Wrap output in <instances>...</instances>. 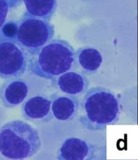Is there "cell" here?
Wrapping results in <instances>:
<instances>
[{"instance_id": "6da1fadb", "label": "cell", "mask_w": 138, "mask_h": 160, "mask_svg": "<svg viewBox=\"0 0 138 160\" xmlns=\"http://www.w3.org/2000/svg\"><path fill=\"white\" fill-rule=\"evenodd\" d=\"M79 123L90 131H99L116 123L122 112L118 96L103 87L88 88L79 103Z\"/></svg>"}, {"instance_id": "7a4b0ae2", "label": "cell", "mask_w": 138, "mask_h": 160, "mask_svg": "<svg viewBox=\"0 0 138 160\" xmlns=\"http://www.w3.org/2000/svg\"><path fill=\"white\" fill-rule=\"evenodd\" d=\"M74 66V48L64 40L54 39L29 56L27 68L32 74L51 80L71 70Z\"/></svg>"}, {"instance_id": "3957f363", "label": "cell", "mask_w": 138, "mask_h": 160, "mask_svg": "<svg viewBox=\"0 0 138 160\" xmlns=\"http://www.w3.org/2000/svg\"><path fill=\"white\" fill-rule=\"evenodd\" d=\"M41 148L39 132L27 122L16 120L0 128V153L7 159H28Z\"/></svg>"}, {"instance_id": "277c9868", "label": "cell", "mask_w": 138, "mask_h": 160, "mask_svg": "<svg viewBox=\"0 0 138 160\" xmlns=\"http://www.w3.org/2000/svg\"><path fill=\"white\" fill-rule=\"evenodd\" d=\"M18 24L16 42L30 55L53 39L54 27L48 21L24 13Z\"/></svg>"}, {"instance_id": "5b68a950", "label": "cell", "mask_w": 138, "mask_h": 160, "mask_svg": "<svg viewBox=\"0 0 138 160\" xmlns=\"http://www.w3.org/2000/svg\"><path fill=\"white\" fill-rule=\"evenodd\" d=\"M29 54L16 41L0 39V77L19 78L28 66Z\"/></svg>"}, {"instance_id": "8992f818", "label": "cell", "mask_w": 138, "mask_h": 160, "mask_svg": "<svg viewBox=\"0 0 138 160\" xmlns=\"http://www.w3.org/2000/svg\"><path fill=\"white\" fill-rule=\"evenodd\" d=\"M101 149L96 145L77 138H67L58 149L57 159L90 160L97 159Z\"/></svg>"}, {"instance_id": "52a82bcc", "label": "cell", "mask_w": 138, "mask_h": 160, "mask_svg": "<svg viewBox=\"0 0 138 160\" xmlns=\"http://www.w3.org/2000/svg\"><path fill=\"white\" fill-rule=\"evenodd\" d=\"M52 85L62 93L69 96H81L88 90L90 82L86 75L74 71H66L54 78Z\"/></svg>"}, {"instance_id": "ba28073f", "label": "cell", "mask_w": 138, "mask_h": 160, "mask_svg": "<svg viewBox=\"0 0 138 160\" xmlns=\"http://www.w3.org/2000/svg\"><path fill=\"white\" fill-rule=\"evenodd\" d=\"M22 112L25 119L34 123H47L53 118L51 99L41 95L34 96L25 101Z\"/></svg>"}, {"instance_id": "9c48e42d", "label": "cell", "mask_w": 138, "mask_h": 160, "mask_svg": "<svg viewBox=\"0 0 138 160\" xmlns=\"http://www.w3.org/2000/svg\"><path fill=\"white\" fill-rule=\"evenodd\" d=\"M0 89V100L7 108H13L26 99L29 92L28 85L18 78L7 79Z\"/></svg>"}, {"instance_id": "30bf717a", "label": "cell", "mask_w": 138, "mask_h": 160, "mask_svg": "<svg viewBox=\"0 0 138 160\" xmlns=\"http://www.w3.org/2000/svg\"><path fill=\"white\" fill-rule=\"evenodd\" d=\"M50 99L52 114L57 121H71L78 114L79 101L76 96L55 93L52 95Z\"/></svg>"}, {"instance_id": "8fae6325", "label": "cell", "mask_w": 138, "mask_h": 160, "mask_svg": "<svg viewBox=\"0 0 138 160\" xmlns=\"http://www.w3.org/2000/svg\"><path fill=\"white\" fill-rule=\"evenodd\" d=\"M103 58L101 52L92 46H83L75 52V65L84 74H94L101 68Z\"/></svg>"}, {"instance_id": "7c38bea8", "label": "cell", "mask_w": 138, "mask_h": 160, "mask_svg": "<svg viewBox=\"0 0 138 160\" xmlns=\"http://www.w3.org/2000/svg\"><path fill=\"white\" fill-rule=\"evenodd\" d=\"M24 4L25 13L32 17L49 22L55 13L57 0H22Z\"/></svg>"}, {"instance_id": "4fadbf2b", "label": "cell", "mask_w": 138, "mask_h": 160, "mask_svg": "<svg viewBox=\"0 0 138 160\" xmlns=\"http://www.w3.org/2000/svg\"><path fill=\"white\" fill-rule=\"evenodd\" d=\"M18 28V22L9 21L3 24L0 29V39L9 40L16 41Z\"/></svg>"}, {"instance_id": "5bb4252c", "label": "cell", "mask_w": 138, "mask_h": 160, "mask_svg": "<svg viewBox=\"0 0 138 160\" xmlns=\"http://www.w3.org/2000/svg\"><path fill=\"white\" fill-rule=\"evenodd\" d=\"M9 5L6 0H0V29L5 24L8 12H9Z\"/></svg>"}, {"instance_id": "9a60e30c", "label": "cell", "mask_w": 138, "mask_h": 160, "mask_svg": "<svg viewBox=\"0 0 138 160\" xmlns=\"http://www.w3.org/2000/svg\"><path fill=\"white\" fill-rule=\"evenodd\" d=\"M9 5L10 8H16L21 5L22 0H6Z\"/></svg>"}]
</instances>
